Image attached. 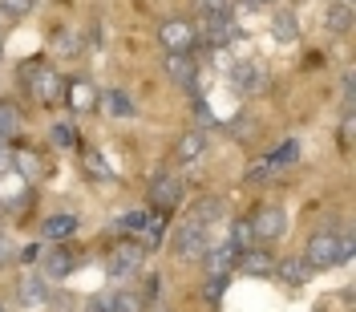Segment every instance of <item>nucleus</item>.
Masks as SVG:
<instances>
[{"label":"nucleus","instance_id":"nucleus-1","mask_svg":"<svg viewBox=\"0 0 356 312\" xmlns=\"http://www.w3.org/2000/svg\"><path fill=\"white\" fill-rule=\"evenodd\" d=\"M353 235H336V231H316L304 247V260H308L312 272H328V267L344 264V260H353Z\"/></svg>","mask_w":356,"mask_h":312},{"label":"nucleus","instance_id":"nucleus-2","mask_svg":"<svg viewBox=\"0 0 356 312\" xmlns=\"http://www.w3.org/2000/svg\"><path fill=\"white\" fill-rule=\"evenodd\" d=\"M21 77H24V86H29V93H33L41 106H53V102L65 98V81H61V73H57L53 65H44V61H24Z\"/></svg>","mask_w":356,"mask_h":312},{"label":"nucleus","instance_id":"nucleus-3","mask_svg":"<svg viewBox=\"0 0 356 312\" xmlns=\"http://www.w3.org/2000/svg\"><path fill=\"white\" fill-rule=\"evenodd\" d=\"M142 256H146V247L138 244V240H122V244L106 256V276H110V280H130L134 272L142 267Z\"/></svg>","mask_w":356,"mask_h":312},{"label":"nucleus","instance_id":"nucleus-4","mask_svg":"<svg viewBox=\"0 0 356 312\" xmlns=\"http://www.w3.org/2000/svg\"><path fill=\"white\" fill-rule=\"evenodd\" d=\"M158 41L166 53H195V45H199V29L191 21H182V17H170V21L158 24Z\"/></svg>","mask_w":356,"mask_h":312},{"label":"nucleus","instance_id":"nucleus-5","mask_svg":"<svg viewBox=\"0 0 356 312\" xmlns=\"http://www.w3.org/2000/svg\"><path fill=\"white\" fill-rule=\"evenodd\" d=\"M211 247V235H207V227H199V223H182L175 235H170V251H175L178 260H199L202 251Z\"/></svg>","mask_w":356,"mask_h":312},{"label":"nucleus","instance_id":"nucleus-6","mask_svg":"<svg viewBox=\"0 0 356 312\" xmlns=\"http://www.w3.org/2000/svg\"><path fill=\"white\" fill-rule=\"evenodd\" d=\"M251 231H255V244H271L288 231V211L284 207H259L255 219H251Z\"/></svg>","mask_w":356,"mask_h":312},{"label":"nucleus","instance_id":"nucleus-7","mask_svg":"<svg viewBox=\"0 0 356 312\" xmlns=\"http://www.w3.org/2000/svg\"><path fill=\"white\" fill-rule=\"evenodd\" d=\"M199 260H202L207 280H231V272H235V264H239V251H235L231 244H219V247H207Z\"/></svg>","mask_w":356,"mask_h":312},{"label":"nucleus","instance_id":"nucleus-8","mask_svg":"<svg viewBox=\"0 0 356 312\" xmlns=\"http://www.w3.org/2000/svg\"><path fill=\"white\" fill-rule=\"evenodd\" d=\"M166 77L182 89H199V61H195V53H166Z\"/></svg>","mask_w":356,"mask_h":312},{"label":"nucleus","instance_id":"nucleus-9","mask_svg":"<svg viewBox=\"0 0 356 312\" xmlns=\"http://www.w3.org/2000/svg\"><path fill=\"white\" fill-rule=\"evenodd\" d=\"M182 203V178L178 175H158L150 182V207L154 211H175Z\"/></svg>","mask_w":356,"mask_h":312},{"label":"nucleus","instance_id":"nucleus-10","mask_svg":"<svg viewBox=\"0 0 356 312\" xmlns=\"http://www.w3.org/2000/svg\"><path fill=\"white\" fill-rule=\"evenodd\" d=\"M17 296H21L24 309H44V304L53 300V292H49V280H44L41 272H29L21 284H17Z\"/></svg>","mask_w":356,"mask_h":312},{"label":"nucleus","instance_id":"nucleus-11","mask_svg":"<svg viewBox=\"0 0 356 312\" xmlns=\"http://www.w3.org/2000/svg\"><path fill=\"white\" fill-rule=\"evenodd\" d=\"M227 81H231V89H239V93H251V89L264 86V69L255 65V61H231L227 65Z\"/></svg>","mask_w":356,"mask_h":312},{"label":"nucleus","instance_id":"nucleus-12","mask_svg":"<svg viewBox=\"0 0 356 312\" xmlns=\"http://www.w3.org/2000/svg\"><path fill=\"white\" fill-rule=\"evenodd\" d=\"M202 41L211 45V49H231V41H235L231 13H222V17H207V21H202Z\"/></svg>","mask_w":356,"mask_h":312},{"label":"nucleus","instance_id":"nucleus-13","mask_svg":"<svg viewBox=\"0 0 356 312\" xmlns=\"http://www.w3.org/2000/svg\"><path fill=\"white\" fill-rule=\"evenodd\" d=\"M73 267H77V260H73L69 247H53V251H44L41 256V276L49 280V284H53V280H65Z\"/></svg>","mask_w":356,"mask_h":312},{"label":"nucleus","instance_id":"nucleus-14","mask_svg":"<svg viewBox=\"0 0 356 312\" xmlns=\"http://www.w3.org/2000/svg\"><path fill=\"white\" fill-rule=\"evenodd\" d=\"M271 272H275L288 288H304V284L312 280V267H308V260H304V256H284V260L271 267Z\"/></svg>","mask_w":356,"mask_h":312},{"label":"nucleus","instance_id":"nucleus-15","mask_svg":"<svg viewBox=\"0 0 356 312\" xmlns=\"http://www.w3.org/2000/svg\"><path fill=\"white\" fill-rule=\"evenodd\" d=\"M353 21H356V13H353V0H328V8H324V29H332V33H353Z\"/></svg>","mask_w":356,"mask_h":312},{"label":"nucleus","instance_id":"nucleus-16","mask_svg":"<svg viewBox=\"0 0 356 312\" xmlns=\"http://www.w3.org/2000/svg\"><path fill=\"white\" fill-rule=\"evenodd\" d=\"M227 215V199L219 195H202L195 207H191V223H199V227H211V223H219Z\"/></svg>","mask_w":356,"mask_h":312},{"label":"nucleus","instance_id":"nucleus-17","mask_svg":"<svg viewBox=\"0 0 356 312\" xmlns=\"http://www.w3.org/2000/svg\"><path fill=\"white\" fill-rule=\"evenodd\" d=\"M207 155V130H186L175 142V158L178 162H199Z\"/></svg>","mask_w":356,"mask_h":312},{"label":"nucleus","instance_id":"nucleus-18","mask_svg":"<svg viewBox=\"0 0 356 312\" xmlns=\"http://www.w3.org/2000/svg\"><path fill=\"white\" fill-rule=\"evenodd\" d=\"M65 102H69V110L86 114V110L97 106V89L89 86L86 77H77V81H69V86H65Z\"/></svg>","mask_w":356,"mask_h":312},{"label":"nucleus","instance_id":"nucleus-19","mask_svg":"<svg viewBox=\"0 0 356 312\" xmlns=\"http://www.w3.org/2000/svg\"><path fill=\"white\" fill-rule=\"evenodd\" d=\"M77 215H73V211H57V215H49V219L41 223V235L44 240H69V235H73V231H77Z\"/></svg>","mask_w":356,"mask_h":312},{"label":"nucleus","instance_id":"nucleus-20","mask_svg":"<svg viewBox=\"0 0 356 312\" xmlns=\"http://www.w3.org/2000/svg\"><path fill=\"white\" fill-rule=\"evenodd\" d=\"M271 37H275L280 45H291L296 37H300V21H296L291 8H280V13L271 17Z\"/></svg>","mask_w":356,"mask_h":312},{"label":"nucleus","instance_id":"nucleus-21","mask_svg":"<svg viewBox=\"0 0 356 312\" xmlns=\"http://www.w3.org/2000/svg\"><path fill=\"white\" fill-rule=\"evenodd\" d=\"M239 272H247V276H267V272H271V267H275V260H271V256H267V247H251V251H243V256H239Z\"/></svg>","mask_w":356,"mask_h":312},{"label":"nucleus","instance_id":"nucleus-22","mask_svg":"<svg viewBox=\"0 0 356 312\" xmlns=\"http://www.w3.org/2000/svg\"><path fill=\"white\" fill-rule=\"evenodd\" d=\"M227 244L235 247L239 256L251 251V247H259L255 244V231H251V219H231V235H227Z\"/></svg>","mask_w":356,"mask_h":312},{"label":"nucleus","instance_id":"nucleus-23","mask_svg":"<svg viewBox=\"0 0 356 312\" xmlns=\"http://www.w3.org/2000/svg\"><path fill=\"white\" fill-rule=\"evenodd\" d=\"M13 166H17V175L24 178V182H37L41 178V158L33 155V150H13Z\"/></svg>","mask_w":356,"mask_h":312},{"label":"nucleus","instance_id":"nucleus-24","mask_svg":"<svg viewBox=\"0 0 356 312\" xmlns=\"http://www.w3.org/2000/svg\"><path fill=\"white\" fill-rule=\"evenodd\" d=\"M97 106L106 114H113V118H134V106L126 93H118V89H110V93H97Z\"/></svg>","mask_w":356,"mask_h":312},{"label":"nucleus","instance_id":"nucleus-25","mask_svg":"<svg viewBox=\"0 0 356 312\" xmlns=\"http://www.w3.org/2000/svg\"><path fill=\"white\" fill-rule=\"evenodd\" d=\"M296 158H300V142H296V138H288V142H280V146H275V150L267 155V162H271V166L280 171V166H291Z\"/></svg>","mask_w":356,"mask_h":312},{"label":"nucleus","instance_id":"nucleus-26","mask_svg":"<svg viewBox=\"0 0 356 312\" xmlns=\"http://www.w3.org/2000/svg\"><path fill=\"white\" fill-rule=\"evenodd\" d=\"M17 130H21V110H17L13 102H0V138L8 142Z\"/></svg>","mask_w":356,"mask_h":312},{"label":"nucleus","instance_id":"nucleus-27","mask_svg":"<svg viewBox=\"0 0 356 312\" xmlns=\"http://www.w3.org/2000/svg\"><path fill=\"white\" fill-rule=\"evenodd\" d=\"M81 166H86V175H93V178H106V182L113 178L110 162L97 155V150H81Z\"/></svg>","mask_w":356,"mask_h":312},{"label":"nucleus","instance_id":"nucleus-28","mask_svg":"<svg viewBox=\"0 0 356 312\" xmlns=\"http://www.w3.org/2000/svg\"><path fill=\"white\" fill-rule=\"evenodd\" d=\"M146 223H150V215H146V211H126V215H122V219L113 223V227H118V231H126V235H134V240H138V235L146 231Z\"/></svg>","mask_w":356,"mask_h":312},{"label":"nucleus","instance_id":"nucleus-29","mask_svg":"<svg viewBox=\"0 0 356 312\" xmlns=\"http://www.w3.org/2000/svg\"><path fill=\"white\" fill-rule=\"evenodd\" d=\"M53 49H57V53H65V57H77V53H81V37H77V33H69V29H61V33L53 37Z\"/></svg>","mask_w":356,"mask_h":312},{"label":"nucleus","instance_id":"nucleus-30","mask_svg":"<svg viewBox=\"0 0 356 312\" xmlns=\"http://www.w3.org/2000/svg\"><path fill=\"white\" fill-rule=\"evenodd\" d=\"M113 312H142V296H138L134 288L113 292Z\"/></svg>","mask_w":356,"mask_h":312},{"label":"nucleus","instance_id":"nucleus-31","mask_svg":"<svg viewBox=\"0 0 356 312\" xmlns=\"http://www.w3.org/2000/svg\"><path fill=\"white\" fill-rule=\"evenodd\" d=\"M53 146H77V126L73 122H57L53 126Z\"/></svg>","mask_w":356,"mask_h":312},{"label":"nucleus","instance_id":"nucleus-32","mask_svg":"<svg viewBox=\"0 0 356 312\" xmlns=\"http://www.w3.org/2000/svg\"><path fill=\"white\" fill-rule=\"evenodd\" d=\"M195 8H199V17H222V13H231V0H195Z\"/></svg>","mask_w":356,"mask_h":312},{"label":"nucleus","instance_id":"nucleus-33","mask_svg":"<svg viewBox=\"0 0 356 312\" xmlns=\"http://www.w3.org/2000/svg\"><path fill=\"white\" fill-rule=\"evenodd\" d=\"M271 171H275V166H271V162H255V166H247V175H243V182H251V187H255V182H264V178H271Z\"/></svg>","mask_w":356,"mask_h":312},{"label":"nucleus","instance_id":"nucleus-34","mask_svg":"<svg viewBox=\"0 0 356 312\" xmlns=\"http://www.w3.org/2000/svg\"><path fill=\"white\" fill-rule=\"evenodd\" d=\"M33 8V0H0V13L4 17H24Z\"/></svg>","mask_w":356,"mask_h":312},{"label":"nucleus","instance_id":"nucleus-35","mask_svg":"<svg viewBox=\"0 0 356 312\" xmlns=\"http://www.w3.org/2000/svg\"><path fill=\"white\" fill-rule=\"evenodd\" d=\"M195 118H199L202 130H211V126H215V114H211V106H207L202 98H195Z\"/></svg>","mask_w":356,"mask_h":312},{"label":"nucleus","instance_id":"nucleus-36","mask_svg":"<svg viewBox=\"0 0 356 312\" xmlns=\"http://www.w3.org/2000/svg\"><path fill=\"white\" fill-rule=\"evenodd\" d=\"M89 312H113V292H102L89 300Z\"/></svg>","mask_w":356,"mask_h":312},{"label":"nucleus","instance_id":"nucleus-37","mask_svg":"<svg viewBox=\"0 0 356 312\" xmlns=\"http://www.w3.org/2000/svg\"><path fill=\"white\" fill-rule=\"evenodd\" d=\"M227 284H231V280H207V288H202V296H207V300H219Z\"/></svg>","mask_w":356,"mask_h":312},{"label":"nucleus","instance_id":"nucleus-38","mask_svg":"<svg viewBox=\"0 0 356 312\" xmlns=\"http://www.w3.org/2000/svg\"><path fill=\"white\" fill-rule=\"evenodd\" d=\"M41 256H44V247H37V244H29V247L21 251V260H24V264H41Z\"/></svg>","mask_w":356,"mask_h":312},{"label":"nucleus","instance_id":"nucleus-39","mask_svg":"<svg viewBox=\"0 0 356 312\" xmlns=\"http://www.w3.org/2000/svg\"><path fill=\"white\" fill-rule=\"evenodd\" d=\"M8 166H13V150H8V142L0 138V175H8Z\"/></svg>","mask_w":356,"mask_h":312},{"label":"nucleus","instance_id":"nucleus-40","mask_svg":"<svg viewBox=\"0 0 356 312\" xmlns=\"http://www.w3.org/2000/svg\"><path fill=\"white\" fill-rule=\"evenodd\" d=\"M231 134H235V138H247V134H251V122H247V114H239V122L231 126Z\"/></svg>","mask_w":356,"mask_h":312},{"label":"nucleus","instance_id":"nucleus-41","mask_svg":"<svg viewBox=\"0 0 356 312\" xmlns=\"http://www.w3.org/2000/svg\"><path fill=\"white\" fill-rule=\"evenodd\" d=\"M8 260H17V251H13V244H8V240H0V267L8 264Z\"/></svg>","mask_w":356,"mask_h":312},{"label":"nucleus","instance_id":"nucleus-42","mask_svg":"<svg viewBox=\"0 0 356 312\" xmlns=\"http://www.w3.org/2000/svg\"><path fill=\"white\" fill-rule=\"evenodd\" d=\"M340 142H344V150L353 146V122H344V130H340Z\"/></svg>","mask_w":356,"mask_h":312},{"label":"nucleus","instance_id":"nucleus-43","mask_svg":"<svg viewBox=\"0 0 356 312\" xmlns=\"http://www.w3.org/2000/svg\"><path fill=\"white\" fill-rule=\"evenodd\" d=\"M251 4H264V8H267V4H280V0H251Z\"/></svg>","mask_w":356,"mask_h":312},{"label":"nucleus","instance_id":"nucleus-44","mask_svg":"<svg viewBox=\"0 0 356 312\" xmlns=\"http://www.w3.org/2000/svg\"><path fill=\"white\" fill-rule=\"evenodd\" d=\"M0 57H4V41H0Z\"/></svg>","mask_w":356,"mask_h":312},{"label":"nucleus","instance_id":"nucleus-45","mask_svg":"<svg viewBox=\"0 0 356 312\" xmlns=\"http://www.w3.org/2000/svg\"><path fill=\"white\" fill-rule=\"evenodd\" d=\"M0 24H4V13H0Z\"/></svg>","mask_w":356,"mask_h":312},{"label":"nucleus","instance_id":"nucleus-46","mask_svg":"<svg viewBox=\"0 0 356 312\" xmlns=\"http://www.w3.org/2000/svg\"><path fill=\"white\" fill-rule=\"evenodd\" d=\"M0 312H4V304H0Z\"/></svg>","mask_w":356,"mask_h":312}]
</instances>
